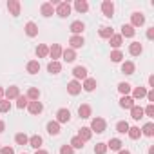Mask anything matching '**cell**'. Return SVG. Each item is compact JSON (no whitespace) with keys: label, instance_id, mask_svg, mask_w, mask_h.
<instances>
[{"label":"cell","instance_id":"d6986e66","mask_svg":"<svg viewBox=\"0 0 154 154\" xmlns=\"http://www.w3.org/2000/svg\"><path fill=\"white\" fill-rule=\"evenodd\" d=\"M129 53H131L132 56H140V54L143 53V45H141L140 42H132V44H129Z\"/></svg>","mask_w":154,"mask_h":154},{"label":"cell","instance_id":"ab89813d","mask_svg":"<svg viewBox=\"0 0 154 154\" xmlns=\"http://www.w3.org/2000/svg\"><path fill=\"white\" fill-rule=\"evenodd\" d=\"M15 141H17L18 145H22V147H24V145H27V143H29V138H27L24 132H18V134L15 136Z\"/></svg>","mask_w":154,"mask_h":154},{"label":"cell","instance_id":"7bdbcfd3","mask_svg":"<svg viewBox=\"0 0 154 154\" xmlns=\"http://www.w3.org/2000/svg\"><path fill=\"white\" fill-rule=\"evenodd\" d=\"M129 127H131V125H129L127 122H118V123H116V131H118L120 134H127Z\"/></svg>","mask_w":154,"mask_h":154},{"label":"cell","instance_id":"680465c9","mask_svg":"<svg viewBox=\"0 0 154 154\" xmlns=\"http://www.w3.org/2000/svg\"><path fill=\"white\" fill-rule=\"evenodd\" d=\"M0 149H2V147H0Z\"/></svg>","mask_w":154,"mask_h":154},{"label":"cell","instance_id":"277c9868","mask_svg":"<svg viewBox=\"0 0 154 154\" xmlns=\"http://www.w3.org/2000/svg\"><path fill=\"white\" fill-rule=\"evenodd\" d=\"M67 93L72 94V96L80 94V93H82V82H78V80H71V82L67 84Z\"/></svg>","mask_w":154,"mask_h":154},{"label":"cell","instance_id":"d6a6232c","mask_svg":"<svg viewBox=\"0 0 154 154\" xmlns=\"http://www.w3.org/2000/svg\"><path fill=\"white\" fill-rule=\"evenodd\" d=\"M36 56H38V58L49 56V47H47L45 44H38V47H36Z\"/></svg>","mask_w":154,"mask_h":154},{"label":"cell","instance_id":"ffe728a7","mask_svg":"<svg viewBox=\"0 0 154 154\" xmlns=\"http://www.w3.org/2000/svg\"><path fill=\"white\" fill-rule=\"evenodd\" d=\"M62 58H63L65 62H74V60H76V51L71 49V47H67V49L62 51Z\"/></svg>","mask_w":154,"mask_h":154},{"label":"cell","instance_id":"6da1fadb","mask_svg":"<svg viewBox=\"0 0 154 154\" xmlns=\"http://www.w3.org/2000/svg\"><path fill=\"white\" fill-rule=\"evenodd\" d=\"M91 132H96V134H102V132H105V129H107V122L103 120V118H100V116H96V118H93V122H91Z\"/></svg>","mask_w":154,"mask_h":154},{"label":"cell","instance_id":"d4e9b609","mask_svg":"<svg viewBox=\"0 0 154 154\" xmlns=\"http://www.w3.org/2000/svg\"><path fill=\"white\" fill-rule=\"evenodd\" d=\"M78 138H80L82 141H89V140L93 138V132H91V129H89V127H82V129L78 131Z\"/></svg>","mask_w":154,"mask_h":154},{"label":"cell","instance_id":"6f0895ef","mask_svg":"<svg viewBox=\"0 0 154 154\" xmlns=\"http://www.w3.org/2000/svg\"><path fill=\"white\" fill-rule=\"evenodd\" d=\"M118 154H131V152H129V150H120Z\"/></svg>","mask_w":154,"mask_h":154},{"label":"cell","instance_id":"5bb4252c","mask_svg":"<svg viewBox=\"0 0 154 154\" xmlns=\"http://www.w3.org/2000/svg\"><path fill=\"white\" fill-rule=\"evenodd\" d=\"M27 111H29L33 116H36V114H40V112L44 111V105H42V102H29V103H27Z\"/></svg>","mask_w":154,"mask_h":154},{"label":"cell","instance_id":"cb8c5ba5","mask_svg":"<svg viewBox=\"0 0 154 154\" xmlns=\"http://www.w3.org/2000/svg\"><path fill=\"white\" fill-rule=\"evenodd\" d=\"M27 72L29 74H36V72H40V62L38 60H31V62H27Z\"/></svg>","mask_w":154,"mask_h":154},{"label":"cell","instance_id":"7dc6e473","mask_svg":"<svg viewBox=\"0 0 154 154\" xmlns=\"http://www.w3.org/2000/svg\"><path fill=\"white\" fill-rule=\"evenodd\" d=\"M60 154H74V149L71 145H62L60 147Z\"/></svg>","mask_w":154,"mask_h":154},{"label":"cell","instance_id":"836d02e7","mask_svg":"<svg viewBox=\"0 0 154 154\" xmlns=\"http://www.w3.org/2000/svg\"><path fill=\"white\" fill-rule=\"evenodd\" d=\"M47 71H49L51 74H58V72L62 71V63H60V62H49V63H47Z\"/></svg>","mask_w":154,"mask_h":154},{"label":"cell","instance_id":"e0dca14e","mask_svg":"<svg viewBox=\"0 0 154 154\" xmlns=\"http://www.w3.org/2000/svg\"><path fill=\"white\" fill-rule=\"evenodd\" d=\"M96 87H98V84H96V80H94V78H85V80H84V84H82V89H84V91H87V93H93Z\"/></svg>","mask_w":154,"mask_h":154},{"label":"cell","instance_id":"603a6c76","mask_svg":"<svg viewBox=\"0 0 154 154\" xmlns=\"http://www.w3.org/2000/svg\"><path fill=\"white\" fill-rule=\"evenodd\" d=\"M74 9L78 11V13H87V11H89L87 0H76V2H74Z\"/></svg>","mask_w":154,"mask_h":154},{"label":"cell","instance_id":"74e56055","mask_svg":"<svg viewBox=\"0 0 154 154\" xmlns=\"http://www.w3.org/2000/svg\"><path fill=\"white\" fill-rule=\"evenodd\" d=\"M123 60V53L120 51V49H114L112 53H111V62H114V63H120Z\"/></svg>","mask_w":154,"mask_h":154},{"label":"cell","instance_id":"7c38bea8","mask_svg":"<svg viewBox=\"0 0 154 154\" xmlns=\"http://www.w3.org/2000/svg\"><path fill=\"white\" fill-rule=\"evenodd\" d=\"M69 44H71V49H78V47H84L85 40H84V36H80V35H72V36L69 38Z\"/></svg>","mask_w":154,"mask_h":154},{"label":"cell","instance_id":"4dcf8cb0","mask_svg":"<svg viewBox=\"0 0 154 154\" xmlns=\"http://www.w3.org/2000/svg\"><path fill=\"white\" fill-rule=\"evenodd\" d=\"M131 118H132V120H136V122H138V120H141V118H143V109H141L140 105H134V107L131 109Z\"/></svg>","mask_w":154,"mask_h":154},{"label":"cell","instance_id":"f1b7e54d","mask_svg":"<svg viewBox=\"0 0 154 154\" xmlns=\"http://www.w3.org/2000/svg\"><path fill=\"white\" fill-rule=\"evenodd\" d=\"M47 132L51 136H58L60 134V123L58 122H49L47 123Z\"/></svg>","mask_w":154,"mask_h":154},{"label":"cell","instance_id":"bcb514c9","mask_svg":"<svg viewBox=\"0 0 154 154\" xmlns=\"http://www.w3.org/2000/svg\"><path fill=\"white\" fill-rule=\"evenodd\" d=\"M143 114H147L149 118H154V103H149V105L143 109Z\"/></svg>","mask_w":154,"mask_h":154},{"label":"cell","instance_id":"d590c367","mask_svg":"<svg viewBox=\"0 0 154 154\" xmlns=\"http://www.w3.org/2000/svg\"><path fill=\"white\" fill-rule=\"evenodd\" d=\"M27 100H31V102H38V98H40V89H36V87H31L29 91H27Z\"/></svg>","mask_w":154,"mask_h":154},{"label":"cell","instance_id":"f546056e","mask_svg":"<svg viewBox=\"0 0 154 154\" xmlns=\"http://www.w3.org/2000/svg\"><path fill=\"white\" fill-rule=\"evenodd\" d=\"M134 71H136V65L132 62H123L122 63V72L123 74H134Z\"/></svg>","mask_w":154,"mask_h":154},{"label":"cell","instance_id":"e575fe53","mask_svg":"<svg viewBox=\"0 0 154 154\" xmlns=\"http://www.w3.org/2000/svg\"><path fill=\"white\" fill-rule=\"evenodd\" d=\"M131 84H127V82H120L118 84V91H120V94L122 96H129V93H131Z\"/></svg>","mask_w":154,"mask_h":154},{"label":"cell","instance_id":"ee69618b","mask_svg":"<svg viewBox=\"0 0 154 154\" xmlns=\"http://www.w3.org/2000/svg\"><path fill=\"white\" fill-rule=\"evenodd\" d=\"M27 103H29L27 96H22V94H20V96L17 98V107H18V109H24V107H27Z\"/></svg>","mask_w":154,"mask_h":154},{"label":"cell","instance_id":"9f6ffc18","mask_svg":"<svg viewBox=\"0 0 154 154\" xmlns=\"http://www.w3.org/2000/svg\"><path fill=\"white\" fill-rule=\"evenodd\" d=\"M2 98H4V89L0 87V100H2Z\"/></svg>","mask_w":154,"mask_h":154},{"label":"cell","instance_id":"4fadbf2b","mask_svg":"<svg viewBox=\"0 0 154 154\" xmlns=\"http://www.w3.org/2000/svg\"><path fill=\"white\" fill-rule=\"evenodd\" d=\"M40 13H42V17L49 18V17H53V13H54V6H53L51 2H44V4L40 6Z\"/></svg>","mask_w":154,"mask_h":154},{"label":"cell","instance_id":"3957f363","mask_svg":"<svg viewBox=\"0 0 154 154\" xmlns=\"http://www.w3.org/2000/svg\"><path fill=\"white\" fill-rule=\"evenodd\" d=\"M143 24H145V15L140 13V11H134L131 15V26L132 27H141Z\"/></svg>","mask_w":154,"mask_h":154},{"label":"cell","instance_id":"8992f818","mask_svg":"<svg viewBox=\"0 0 154 154\" xmlns=\"http://www.w3.org/2000/svg\"><path fill=\"white\" fill-rule=\"evenodd\" d=\"M102 13H103V17H107V18H112V17H114V4L111 2V0L102 2Z\"/></svg>","mask_w":154,"mask_h":154},{"label":"cell","instance_id":"2e32d148","mask_svg":"<svg viewBox=\"0 0 154 154\" xmlns=\"http://www.w3.org/2000/svg\"><path fill=\"white\" fill-rule=\"evenodd\" d=\"M120 35H122V38H123V36H125V38H132V36L136 35V29H134L131 24H123V26H122V33H120Z\"/></svg>","mask_w":154,"mask_h":154},{"label":"cell","instance_id":"9c48e42d","mask_svg":"<svg viewBox=\"0 0 154 154\" xmlns=\"http://www.w3.org/2000/svg\"><path fill=\"white\" fill-rule=\"evenodd\" d=\"M4 96H6V100H17L18 96H20V89L17 87V85H11V87H8L6 91H4Z\"/></svg>","mask_w":154,"mask_h":154},{"label":"cell","instance_id":"7402d4cb","mask_svg":"<svg viewBox=\"0 0 154 154\" xmlns=\"http://www.w3.org/2000/svg\"><path fill=\"white\" fill-rule=\"evenodd\" d=\"M105 145H107V149H111V150H122V145H123V143H122L120 138H111Z\"/></svg>","mask_w":154,"mask_h":154},{"label":"cell","instance_id":"b9f144b4","mask_svg":"<svg viewBox=\"0 0 154 154\" xmlns=\"http://www.w3.org/2000/svg\"><path fill=\"white\" fill-rule=\"evenodd\" d=\"M9 111H11V102L2 98L0 100V112H9Z\"/></svg>","mask_w":154,"mask_h":154},{"label":"cell","instance_id":"7a4b0ae2","mask_svg":"<svg viewBox=\"0 0 154 154\" xmlns=\"http://www.w3.org/2000/svg\"><path fill=\"white\" fill-rule=\"evenodd\" d=\"M71 4L69 2H58V6H56V9H54V13L60 17V18H67L69 15H71Z\"/></svg>","mask_w":154,"mask_h":154},{"label":"cell","instance_id":"f6af8a7d","mask_svg":"<svg viewBox=\"0 0 154 154\" xmlns=\"http://www.w3.org/2000/svg\"><path fill=\"white\" fill-rule=\"evenodd\" d=\"M109 149H107V145L105 143H96L94 145V154H105Z\"/></svg>","mask_w":154,"mask_h":154},{"label":"cell","instance_id":"484cf974","mask_svg":"<svg viewBox=\"0 0 154 154\" xmlns=\"http://www.w3.org/2000/svg\"><path fill=\"white\" fill-rule=\"evenodd\" d=\"M42 143H44V140H42V136H38V134H35V136H31V138H29V143H27V145L38 150V149L42 147Z\"/></svg>","mask_w":154,"mask_h":154},{"label":"cell","instance_id":"f907efd6","mask_svg":"<svg viewBox=\"0 0 154 154\" xmlns=\"http://www.w3.org/2000/svg\"><path fill=\"white\" fill-rule=\"evenodd\" d=\"M147 100H149L150 103L154 102V91H147Z\"/></svg>","mask_w":154,"mask_h":154},{"label":"cell","instance_id":"8d00e7d4","mask_svg":"<svg viewBox=\"0 0 154 154\" xmlns=\"http://www.w3.org/2000/svg\"><path fill=\"white\" fill-rule=\"evenodd\" d=\"M112 35H114V29L109 27V26H103V27L100 29V36H102V38H107V40H109Z\"/></svg>","mask_w":154,"mask_h":154},{"label":"cell","instance_id":"816d5d0a","mask_svg":"<svg viewBox=\"0 0 154 154\" xmlns=\"http://www.w3.org/2000/svg\"><path fill=\"white\" fill-rule=\"evenodd\" d=\"M4 131H6V123H4V122H2V120H0V134H2V132H4Z\"/></svg>","mask_w":154,"mask_h":154},{"label":"cell","instance_id":"db71d44e","mask_svg":"<svg viewBox=\"0 0 154 154\" xmlns=\"http://www.w3.org/2000/svg\"><path fill=\"white\" fill-rule=\"evenodd\" d=\"M35 154H49V152H47V150H44V149H38Z\"/></svg>","mask_w":154,"mask_h":154},{"label":"cell","instance_id":"60d3db41","mask_svg":"<svg viewBox=\"0 0 154 154\" xmlns=\"http://www.w3.org/2000/svg\"><path fill=\"white\" fill-rule=\"evenodd\" d=\"M84 143H85V141H82L78 136H74V138H71V143H69V145H71L72 149H84Z\"/></svg>","mask_w":154,"mask_h":154},{"label":"cell","instance_id":"c3c4849f","mask_svg":"<svg viewBox=\"0 0 154 154\" xmlns=\"http://www.w3.org/2000/svg\"><path fill=\"white\" fill-rule=\"evenodd\" d=\"M0 154H15V149L13 147H2L0 149Z\"/></svg>","mask_w":154,"mask_h":154},{"label":"cell","instance_id":"ac0fdd59","mask_svg":"<svg viewBox=\"0 0 154 154\" xmlns=\"http://www.w3.org/2000/svg\"><path fill=\"white\" fill-rule=\"evenodd\" d=\"M78 114H80V118H84V120L91 118V114H93V109H91V105H87V103H82V105L78 107Z\"/></svg>","mask_w":154,"mask_h":154},{"label":"cell","instance_id":"8fae6325","mask_svg":"<svg viewBox=\"0 0 154 154\" xmlns=\"http://www.w3.org/2000/svg\"><path fill=\"white\" fill-rule=\"evenodd\" d=\"M69 29H71V33H72V35H80V36H82V33L85 31V24H84L82 20H74V22L71 24V27H69Z\"/></svg>","mask_w":154,"mask_h":154},{"label":"cell","instance_id":"52a82bcc","mask_svg":"<svg viewBox=\"0 0 154 154\" xmlns=\"http://www.w3.org/2000/svg\"><path fill=\"white\" fill-rule=\"evenodd\" d=\"M71 120V111L69 109H58L56 111V120L54 122H58V123H67Z\"/></svg>","mask_w":154,"mask_h":154},{"label":"cell","instance_id":"83f0119b","mask_svg":"<svg viewBox=\"0 0 154 154\" xmlns=\"http://www.w3.org/2000/svg\"><path fill=\"white\" fill-rule=\"evenodd\" d=\"M147 96V89L145 87H134V91H132V100L136 102V100H141V98H145Z\"/></svg>","mask_w":154,"mask_h":154},{"label":"cell","instance_id":"11a10c76","mask_svg":"<svg viewBox=\"0 0 154 154\" xmlns=\"http://www.w3.org/2000/svg\"><path fill=\"white\" fill-rule=\"evenodd\" d=\"M149 154H154V145H150V147H149Z\"/></svg>","mask_w":154,"mask_h":154},{"label":"cell","instance_id":"681fc988","mask_svg":"<svg viewBox=\"0 0 154 154\" xmlns=\"http://www.w3.org/2000/svg\"><path fill=\"white\" fill-rule=\"evenodd\" d=\"M147 38H149V40L154 38V27H149V31H147Z\"/></svg>","mask_w":154,"mask_h":154},{"label":"cell","instance_id":"44dd1931","mask_svg":"<svg viewBox=\"0 0 154 154\" xmlns=\"http://www.w3.org/2000/svg\"><path fill=\"white\" fill-rule=\"evenodd\" d=\"M136 103H134V100H132V96H122L120 98V107L122 109H132Z\"/></svg>","mask_w":154,"mask_h":154},{"label":"cell","instance_id":"30bf717a","mask_svg":"<svg viewBox=\"0 0 154 154\" xmlns=\"http://www.w3.org/2000/svg\"><path fill=\"white\" fill-rule=\"evenodd\" d=\"M20 9H22V6H20L18 0H9V2H8V11H9V15L18 17V15H20Z\"/></svg>","mask_w":154,"mask_h":154},{"label":"cell","instance_id":"9a60e30c","mask_svg":"<svg viewBox=\"0 0 154 154\" xmlns=\"http://www.w3.org/2000/svg\"><path fill=\"white\" fill-rule=\"evenodd\" d=\"M24 31H26V35H27V36L35 38V36L38 35V26H36L35 22H27V24H26V27H24Z\"/></svg>","mask_w":154,"mask_h":154},{"label":"cell","instance_id":"5b68a950","mask_svg":"<svg viewBox=\"0 0 154 154\" xmlns=\"http://www.w3.org/2000/svg\"><path fill=\"white\" fill-rule=\"evenodd\" d=\"M72 76H74V80H85V78H89L87 76V69L84 67V65H76L74 69H72Z\"/></svg>","mask_w":154,"mask_h":154},{"label":"cell","instance_id":"1f68e13d","mask_svg":"<svg viewBox=\"0 0 154 154\" xmlns=\"http://www.w3.org/2000/svg\"><path fill=\"white\" fill-rule=\"evenodd\" d=\"M141 134H143V136H147V138H152V136H154V123H152V122L145 123V125H143V129H141Z\"/></svg>","mask_w":154,"mask_h":154},{"label":"cell","instance_id":"ba28073f","mask_svg":"<svg viewBox=\"0 0 154 154\" xmlns=\"http://www.w3.org/2000/svg\"><path fill=\"white\" fill-rule=\"evenodd\" d=\"M62 45L60 44H53L51 47H49V56L53 58V62H58V58H62Z\"/></svg>","mask_w":154,"mask_h":154},{"label":"cell","instance_id":"f35d334b","mask_svg":"<svg viewBox=\"0 0 154 154\" xmlns=\"http://www.w3.org/2000/svg\"><path fill=\"white\" fill-rule=\"evenodd\" d=\"M127 134H129V138H131V140H138V138L141 136V131H140V127H129Z\"/></svg>","mask_w":154,"mask_h":154},{"label":"cell","instance_id":"4316f807","mask_svg":"<svg viewBox=\"0 0 154 154\" xmlns=\"http://www.w3.org/2000/svg\"><path fill=\"white\" fill-rule=\"evenodd\" d=\"M109 44H111V47H114V49H120V47H122V44H123V38H122V35H112V36L109 38Z\"/></svg>","mask_w":154,"mask_h":154},{"label":"cell","instance_id":"f5cc1de1","mask_svg":"<svg viewBox=\"0 0 154 154\" xmlns=\"http://www.w3.org/2000/svg\"><path fill=\"white\" fill-rule=\"evenodd\" d=\"M149 85L154 87V76H149Z\"/></svg>","mask_w":154,"mask_h":154}]
</instances>
